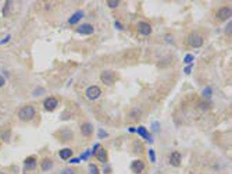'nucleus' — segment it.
<instances>
[{"instance_id":"obj_13","label":"nucleus","mask_w":232,"mask_h":174,"mask_svg":"<svg viewBox=\"0 0 232 174\" xmlns=\"http://www.w3.org/2000/svg\"><path fill=\"white\" fill-rule=\"evenodd\" d=\"M84 15H85V13L82 11V10H79V11H77L75 14H73V17L68 20V22H69V24H77V22H78L79 20L84 17Z\"/></svg>"},{"instance_id":"obj_23","label":"nucleus","mask_w":232,"mask_h":174,"mask_svg":"<svg viewBox=\"0 0 232 174\" xmlns=\"http://www.w3.org/2000/svg\"><path fill=\"white\" fill-rule=\"evenodd\" d=\"M210 92H211V89H210V88H208V89H206L204 92H203V95H204L206 98H208V96H210Z\"/></svg>"},{"instance_id":"obj_6","label":"nucleus","mask_w":232,"mask_h":174,"mask_svg":"<svg viewBox=\"0 0 232 174\" xmlns=\"http://www.w3.org/2000/svg\"><path fill=\"white\" fill-rule=\"evenodd\" d=\"M45 109L46 110H49V111H51V110H54L56 107H57V105H58V102H57V99L56 98H47V99L45 100Z\"/></svg>"},{"instance_id":"obj_18","label":"nucleus","mask_w":232,"mask_h":174,"mask_svg":"<svg viewBox=\"0 0 232 174\" xmlns=\"http://www.w3.org/2000/svg\"><path fill=\"white\" fill-rule=\"evenodd\" d=\"M107 6H110L111 9H115L117 6H120V2H118V0H109V2H107Z\"/></svg>"},{"instance_id":"obj_15","label":"nucleus","mask_w":232,"mask_h":174,"mask_svg":"<svg viewBox=\"0 0 232 174\" xmlns=\"http://www.w3.org/2000/svg\"><path fill=\"white\" fill-rule=\"evenodd\" d=\"M51 167H53V162H51L50 159H43L42 162H40V168H42L43 171L50 170Z\"/></svg>"},{"instance_id":"obj_17","label":"nucleus","mask_w":232,"mask_h":174,"mask_svg":"<svg viewBox=\"0 0 232 174\" xmlns=\"http://www.w3.org/2000/svg\"><path fill=\"white\" fill-rule=\"evenodd\" d=\"M138 132H139V134H140L145 139H148V141H152V137L149 135V132L146 131L145 127H139V128H138Z\"/></svg>"},{"instance_id":"obj_11","label":"nucleus","mask_w":232,"mask_h":174,"mask_svg":"<svg viewBox=\"0 0 232 174\" xmlns=\"http://www.w3.org/2000/svg\"><path fill=\"white\" fill-rule=\"evenodd\" d=\"M170 163H171L172 166H179L181 164V155H179V152H172L171 156H170Z\"/></svg>"},{"instance_id":"obj_12","label":"nucleus","mask_w":232,"mask_h":174,"mask_svg":"<svg viewBox=\"0 0 232 174\" xmlns=\"http://www.w3.org/2000/svg\"><path fill=\"white\" fill-rule=\"evenodd\" d=\"M81 131L84 135H86V137H89V135L93 132V127H92L91 123H84L81 126Z\"/></svg>"},{"instance_id":"obj_1","label":"nucleus","mask_w":232,"mask_h":174,"mask_svg":"<svg viewBox=\"0 0 232 174\" xmlns=\"http://www.w3.org/2000/svg\"><path fill=\"white\" fill-rule=\"evenodd\" d=\"M33 116H35V109L31 105L24 106V107L18 111V117L24 121H28V120H31V118H33Z\"/></svg>"},{"instance_id":"obj_9","label":"nucleus","mask_w":232,"mask_h":174,"mask_svg":"<svg viewBox=\"0 0 232 174\" xmlns=\"http://www.w3.org/2000/svg\"><path fill=\"white\" fill-rule=\"evenodd\" d=\"M77 31H78L81 35H92L95 29H93V27H92L91 24H84V25H81Z\"/></svg>"},{"instance_id":"obj_22","label":"nucleus","mask_w":232,"mask_h":174,"mask_svg":"<svg viewBox=\"0 0 232 174\" xmlns=\"http://www.w3.org/2000/svg\"><path fill=\"white\" fill-rule=\"evenodd\" d=\"M61 174H74V171L71 168H65V170L61 171Z\"/></svg>"},{"instance_id":"obj_16","label":"nucleus","mask_w":232,"mask_h":174,"mask_svg":"<svg viewBox=\"0 0 232 174\" xmlns=\"http://www.w3.org/2000/svg\"><path fill=\"white\" fill-rule=\"evenodd\" d=\"M71 156H73V150L68 149V148L60 150V157H61V159H69Z\"/></svg>"},{"instance_id":"obj_5","label":"nucleus","mask_w":232,"mask_h":174,"mask_svg":"<svg viewBox=\"0 0 232 174\" xmlns=\"http://www.w3.org/2000/svg\"><path fill=\"white\" fill-rule=\"evenodd\" d=\"M143 168H145V164H143L142 160H133L132 164H131V170L135 174H140L143 171Z\"/></svg>"},{"instance_id":"obj_27","label":"nucleus","mask_w":232,"mask_h":174,"mask_svg":"<svg viewBox=\"0 0 232 174\" xmlns=\"http://www.w3.org/2000/svg\"><path fill=\"white\" fill-rule=\"evenodd\" d=\"M0 174H4V173H0Z\"/></svg>"},{"instance_id":"obj_2","label":"nucleus","mask_w":232,"mask_h":174,"mask_svg":"<svg viewBox=\"0 0 232 174\" xmlns=\"http://www.w3.org/2000/svg\"><path fill=\"white\" fill-rule=\"evenodd\" d=\"M188 42H189V45L192 46V48H200V46L203 45V36L200 35V33H190L189 38H188Z\"/></svg>"},{"instance_id":"obj_24","label":"nucleus","mask_w":232,"mask_h":174,"mask_svg":"<svg viewBox=\"0 0 232 174\" xmlns=\"http://www.w3.org/2000/svg\"><path fill=\"white\" fill-rule=\"evenodd\" d=\"M3 85H4V78L0 75V87H3Z\"/></svg>"},{"instance_id":"obj_21","label":"nucleus","mask_w":232,"mask_h":174,"mask_svg":"<svg viewBox=\"0 0 232 174\" xmlns=\"http://www.w3.org/2000/svg\"><path fill=\"white\" fill-rule=\"evenodd\" d=\"M192 60H193V56H192V54H188V56L185 57V63H190Z\"/></svg>"},{"instance_id":"obj_4","label":"nucleus","mask_w":232,"mask_h":174,"mask_svg":"<svg viewBox=\"0 0 232 174\" xmlns=\"http://www.w3.org/2000/svg\"><path fill=\"white\" fill-rule=\"evenodd\" d=\"M100 93H102V91L99 87H89L86 89V98L91 100H96L100 96Z\"/></svg>"},{"instance_id":"obj_7","label":"nucleus","mask_w":232,"mask_h":174,"mask_svg":"<svg viewBox=\"0 0 232 174\" xmlns=\"http://www.w3.org/2000/svg\"><path fill=\"white\" fill-rule=\"evenodd\" d=\"M217 17L220 18L221 21L228 20V18L231 17V7H223V9H220L217 13Z\"/></svg>"},{"instance_id":"obj_25","label":"nucleus","mask_w":232,"mask_h":174,"mask_svg":"<svg viewBox=\"0 0 232 174\" xmlns=\"http://www.w3.org/2000/svg\"><path fill=\"white\" fill-rule=\"evenodd\" d=\"M190 70H192V66L186 67V68H185V72H186V74H189V72H190Z\"/></svg>"},{"instance_id":"obj_8","label":"nucleus","mask_w":232,"mask_h":174,"mask_svg":"<svg viewBox=\"0 0 232 174\" xmlns=\"http://www.w3.org/2000/svg\"><path fill=\"white\" fill-rule=\"evenodd\" d=\"M138 31H139L140 35L148 36V35H150L152 33V27L148 24V22H140V24L138 25Z\"/></svg>"},{"instance_id":"obj_19","label":"nucleus","mask_w":232,"mask_h":174,"mask_svg":"<svg viewBox=\"0 0 232 174\" xmlns=\"http://www.w3.org/2000/svg\"><path fill=\"white\" fill-rule=\"evenodd\" d=\"M89 171H91V174H99V168H97L95 164L89 166Z\"/></svg>"},{"instance_id":"obj_14","label":"nucleus","mask_w":232,"mask_h":174,"mask_svg":"<svg viewBox=\"0 0 232 174\" xmlns=\"http://www.w3.org/2000/svg\"><path fill=\"white\" fill-rule=\"evenodd\" d=\"M25 167L29 168V170H33V168H36V159H35L33 156L27 157V159H25Z\"/></svg>"},{"instance_id":"obj_20","label":"nucleus","mask_w":232,"mask_h":174,"mask_svg":"<svg viewBox=\"0 0 232 174\" xmlns=\"http://www.w3.org/2000/svg\"><path fill=\"white\" fill-rule=\"evenodd\" d=\"M149 156H150L152 162H156V155H154V150H150V152H149Z\"/></svg>"},{"instance_id":"obj_3","label":"nucleus","mask_w":232,"mask_h":174,"mask_svg":"<svg viewBox=\"0 0 232 174\" xmlns=\"http://www.w3.org/2000/svg\"><path fill=\"white\" fill-rule=\"evenodd\" d=\"M100 79H102V82L106 85H113L115 82V72L114 71H103L102 75H100Z\"/></svg>"},{"instance_id":"obj_26","label":"nucleus","mask_w":232,"mask_h":174,"mask_svg":"<svg viewBox=\"0 0 232 174\" xmlns=\"http://www.w3.org/2000/svg\"><path fill=\"white\" fill-rule=\"evenodd\" d=\"M226 32H228V33H231V21H229V25H228V27H226Z\"/></svg>"},{"instance_id":"obj_10","label":"nucleus","mask_w":232,"mask_h":174,"mask_svg":"<svg viewBox=\"0 0 232 174\" xmlns=\"http://www.w3.org/2000/svg\"><path fill=\"white\" fill-rule=\"evenodd\" d=\"M95 153H96V159L99 160V162H102V163L107 162V150H106L104 148H99V150Z\"/></svg>"}]
</instances>
